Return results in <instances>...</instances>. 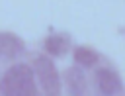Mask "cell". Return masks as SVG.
<instances>
[{"label": "cell", "mask_w": 125, "mask_h": 96, "mask_svg": "<svg viewBox=\"0 0 125 96\" xmlns=\"http://www.w3.org/2000/svg\"><path fill=\"white\" fill-rule=\"evenodd\" d=\"M0 94H4V96H35L37 84L33 80V69L25 63L12 65L0 78Z\"/></svg>", "instance_id": "cell-1"}, {"label": "cell", "mask_w": 125, "mask_h": 96, "mask_svg": "<svg viewBox=\"0 0 125 96\" xmlns=\"http://www.w3.org/2000/svg\"><path fill=\"white\" fill-rule=\"evenodd\" d=\"M45 51L53 57H62L66 55V51L70 49V35L68 33H51L45 43H43Z\"/></svg>", "instance_id": "cell-6"}, {"label": "cell", "mask_w": 125, "mask_h": 96, "mask_svg": "<svg viewBox=\"0 0 125 96\" xmlns=\"http://www.w3.org/2000/svg\"><path fill=\"white\" fill-rule=\"evenodd\" d=\"M96 84H98V90L102 94H105V96L123 92V82H121L119 74L113 69H109V67L96 71Z\"/></svg>", "instance_id": "cell-3"}, {"label": "cell", "mask_w": 125, "mask_h": 96, "mask_svg": "<svg viewBox=\"0 0 125 96\" xmlns=\"http://www.w3.org/2000/svg\"><path fill=\"white\" fill-rule=\"evenodd\" d=\"M74 61H76L78 67L90 69V67H94V65L100 61V55H98V51H94V49L88 47V45H78V47L74 49Z\"/></svg>", "instance_id": "cell-7"}, {"label": "cell", "mask_w": 125, "mask_h": 96, "mask_svg": "<svg viewBox=\"0 0 125 96\" xmlns=\"http://www.w3.org/2000/svg\"><path fill=\"white\" fill-rule=\"evenodd\" d=\"M31 67H33V76H37L45 94L57 96L61 92V74H59L55 63L47 55H35L31 61Z\"/></svg>", "instance_id": "cell-2"}, {"label": "cell", "mask_w": 125, "mask_h": 96, "mask_svg": "<svg viewBox=\"0 0 125 96\" xmlns=\"http://www.w3.org/2000/svg\"><path fill=\"white\" fill-rule=\"evenodd\" d=\"M25 51V43L20 35L12 31H0V57L4 59H18Z\"/></svg>", "instance_id": "cell-4"}, {"label": "cell", "mask_w": 125, "mask_h": 96, "mask_svg": "<svg viewBox=\"0 0 125 96\" xmlns=\"http://www.w3.org/2000/svg\"><path fill=\"white\" fill-rule=\"evenodd\" d=\"M64 84H66V90L68 94H74V96H80L86 92V74L82 69L76 67H68L64 71Z\"/></svg>", "instance_id": "cell-5"}]
</instances>
